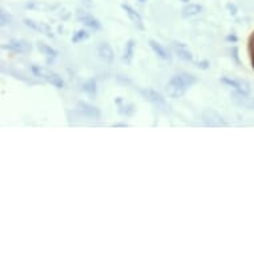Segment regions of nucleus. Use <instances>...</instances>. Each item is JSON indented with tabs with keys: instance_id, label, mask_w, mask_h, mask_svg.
Segmentation results:
<instances>
[{
	"instance_id": "obj_1",
	"label": "nucleus",
	"mask_w": 254,
	"mask_h": 254,
	"mask_svg": "<svg viewBox=\"0 0 254 254\" xmlns=\"http://www.w3.org/2000/svg\"><path fill=\"white\" fill-rule=\"evenodd\" d=\"M196 81V77L189 73H180V75L173 76L167 85L168 95L172 97H181L188 88L192 87Z\"/></svg>"
},
{
	"instance_id": "obj_2",
	"label": "nucleus",
	"mask_w": 254,
	"mask_h": 254,
	"mask_svg": "<svg viewBox=\"0 0 254 254\" xmlns=\"http://www.w3.org/2000/svg\"><path fill=\"white\" fill-rule=\"evenodd\" d=\"M32 72H34L35 76H38L40 79H44L46 81L51 83L56 88L64 87V81L62 80V77H60L58 73H55V72L50 71V69H47V68L34 65V67H32Z\"/></svg>"
},
{
	"instance_id": "obj_3",
	"label": "nucleus",
	"mask_w": 254,
	"mask_h": 254,
	"mask_svg": "<svg viewBox=\"0 0 254 254\" xmlns=\"http://www.w3.org/2000/svg\"><path fill=\"white\" fill-rule=\"evenodd\" d=\"M202 121L210 127H221V125L226 124L225 119L214 109H205L202 112Z\"/></svg>"
},
{
	"instance_id": "obj_4",
	"label": "nucleus",
	"mask_w": 254,
	"mask_h": 254,
	"mask_svg": "<svg viewBox=\"0 0 254 254\" xmlns=\"http://www.w3.org/2000/svg\"><path fill=\"white\" fill-rule=\"evenodd\" d=\"M141 95L145 97L146 100H149L150 103H153L154 105H157L160 108H167V101L163 97L161 93H158L157 91L154 89H150V88H146V89H141Z\"/></svg>"
},
{
	"instance_id": "obj_5",
	"label": "nucleus",
	"mask_w": 254,
	"mask_h": 254,
	"mask_svg": "<svg viewBox=\"0 0 254 254\" xmlns=\"http://www.w3.org/2000/svg\"><path fill=\"white\" fill-rule=\"evenodd\" d=\"M77 111L80 113H83V116L88 117V119H92V120H99L101 117L100 109L93 107V105L88 104V103H83V101H80L79 104H77Z\"/></svg>"
},
{
	"instance_id": "obj_6",
	"label": "nucleus",
	"mask_w": 254,
	"mask_h": 254,
	"mask_svg": "<svg viewBox=\"0 0 254 254\" xmlns=\"http://www.w3.org/2000/svg\"><path fill=\"white\" fill-rule=\"evenodd\" d=\"M24 23L25 25H28V27H31V28L35 29V31H38L40 34L46 35L48 38H52V36H54L52 29H51V27L47 24V23H42V21L39 23V21L31 20V19H24Z\"/></svg>"
},
{
	"instance_id": "obj_7",
	"label": "nucleus",
	"mask_w": 254,
	"mask_h": 254,
	"mask_svg": "<svg viewBox=\"0 0 254 254\" xmlns=\"http://www.w3.org/2000/svg\"><path fill=\"white\" fill-rule=\"evenodd\" d=\"M4 47L8 48V50L13 51V52H16V54H27V52L32 50V47H31V44L28 42H25V40H17V39L11 40L8 43V46Z\"/></svg>"
},
{
	"instance_id": "obj_8",
	"label": "nucleus",
	"mask_w": 254,
	"mask_h": 254,
	"mask_svg": "<svg viewBox=\"0 0 254 254\" xmlns=\"http://www.w3.org/2000/svg\"><path fill=\"white\" fill-rule=\"evenodd\" d=\"M234 103L242 108L246 109H254V97L248 96V93H242V92H236L233 95Z\"/></svg>"
},
{
	"instance_id": "obj_9",
	"label": "nucleus",
	"mask_w": 254,
	"mask_h": 254,
	"mask_svg": "<svg viewBox=\"0 0 254 254\" xmlns=\"http://www.w3.org/2000/svg\"><path fill=\"white\" fill-rule=\"evenodd\" d=\"M222 83L228 84L229 87L234 88L237 92H242V93H249L250 87L249 84L244 81V80H236V79H229V77H222L221 79Z\"/></svg>"
},
{
	"instance_id": "obj_10",
	"label": "nucleus",
	"mask_w": 254,
	"mask_h": 254,
	"mask_svg": "<svg viewBox=\"0 0 254 254\" xmlns=\"http://www.w3.org/2000/svg\"><path fill=\"white\" fill-rule=\"evenodd\" d=\"M123 7V9H124L125 12H127V15H128V17L130 19V21L133 23L137 28L140 29H144V24H142V19L141 16H140V13L136 11V9H133L130 5L128 4H123L121 5Z\"/></svg>"
},
{
	"instance_id": "obj_11",
	"label": "nucleus",
	"mask_w": 254,
	"mask_h": 254,
	"mask_svg": "<svg viewBox=\"0 0 254 254\" xmlns=\"http://www.w3.org/2000/svg\"><path fill=\"white\" fill-rule=\"evenodd\" d=\"M173 48H175L176 54L179 56L180 59H183L185 62H192L193 56L190 54V51L188 50V47L183 43H173Z\"/></svg>"
},
{
	"instance_id": "obj_12",
	"label": "nucleus",
	"mask_w": 254,
	"mask_h": 254,
	"mask_svg": "<svg viewBox=\"0 0 254 254\" xmlns=\"http://www.w3.org/2000/svg\"><path fill=\"white\" fill-rule=\"evenodd\" d=\"M149 46L150 48L153 50L154 54L157 55L158 58H161L163 60H171V55H169V52H168L160 43H157L156 40H149Z\"/></svg>"
},
{
	"instance_id": "obj_13",
	"label": "nucleus",
	"mask_w": 254,
	"mask_h": 254,
	"mask_svg": "<svg viewBox=\"0 0 254 254\" xmlns=\"http://www.w3.org/2000/svg\"><path fill=\"white\" fill-rule=\"evenodd\" d=\"M202 11V7L200 4H196V3H189L183 8L181 11V15L184 17H189V16H196L198 13Z\"/></svg>"
},
{
	"instance_id": "obj_14",
	"label": "nucleus",
	"mask_w": 254,
	"mask_h": 254,
	"mask_svg": "<svg viewBox=\"0 0 254 254\" xmlns=\"http://www.w3.org/2000/svg\"><path fill=\"white\" fill-rule=\"evenodd\" d=\"M79 19L83 21L84 24L88 25V27H91V28H93V29L101 28V25H100V23H99V20H96V19L92 16V15H89V13H81L79 11Z\"/></svg>"
},
{
	"instance_id": "obj_15",
	"label": "nucleus",
	"mask_w": 254,
	"mask_h": 254,
	"mask_svg": "<svg viewBox=\"0 0 254 254\" xmlns=\"http://www.w3.org/2000/svg\"><path fill=\"white\" fill-rule=\"evenodd\" d=\"M99 55H100L101 59H104L105 62L111 63L113 60V50L111 48L108 43H101L99 46Z\"/></svg>"
},
{
	"instance_id": "obj_16",
	"label": "nucleus",
	"mask_w": 254,
	"mask_h": 254,
	"mask_svg": "<svg viewBox=\"0 0 254 254\" xmlns=\"http://www.w3.org/2000/svg\"><path fill=\"white\" fill-rule=\"evenodd\" d=\"M134 46H136V43L134 40H128L127 43V46H125V50H124V60H127L128 63H130L132 58H133V52H134Z\"/></svg>"
},
{
	"instance_id": "obj_17",
	"label": "nucleus",
	"mask_w": 254,
	"mask_h": 254,
	"mask_svg": "<svg viewBox=\"0 0 254 254\" xmlns=\"http://www.w3.org/2000/svg\"><path fill=\"white\" fill-rule=\"evenodd\" d=\"M39 50L42 51L43 54L48 56V58H56L58 56V51L54 50L52 47H50L48 44H44V43H38Z\"/></svg>"
},
{
	"instance_id": "obj_18",
	"label": "nucleus",
	"mask_w": 254,
	"mask_h": 254,
	"mask_svg": "<svg viewBox=\"0 0 254 254\" xmlns=\"http://www.w3.org/2000/svg\"><path fill=\"white\" fill-rule=\"evenodd\" d=\"M119 112H120L121 115H125V116H130V115L134 112L133 104H127V103H125L124 105H120V107H119Z\"/></svg>"
},
{
	"instance_id": "obj_19",
	"label": "nucleus",
	"mask_w": 254,
	"mask_h": 254,
	"mask_svg": "<svg viewBox=\"0 0 254 254\" xmlns=\"http://www.w3.org/2000/svg\"><path fill=\"white\" fill-rule=\"evenodd\" d=\"M87 38H88L87 31H84V29H79V31H77V32H76V34L72 36V42L73 43L83 42V40H85Z\"/></svg>"
},
{
	"instance_id": "obj_20",
	"label": "nucleus",
	"mask_w": 254,
	"mask_h": 254,
	"mask_svg": "<svg viewBox=\"0 0 254 254\" xmlns=\"http://www.w3.org/2000/svg\"><path fill=\"white\" fill-rule=\"evenodd\" d=\"M83 89L88 93H91V95H95L96 93V83L93 81V80H89V81H85L83 84Z\"/></svg>"
},
{
	"instance_id": "obj_21",
	"label": "nucleus",
	"mask_w": 254,
	"mask_h": 254,
	"mask_svg": "<svg viewBox=\"0 0 254 254\" xmlns=\"http://www.w3.org/2000/svg\"><path fill=\"white\" fill-rule=\"evenodd\" d=\"M27 7L31 9H48L50 5L46 4V3H40V1H29Z\"/></svg>"
},
{
	"instance_id": "obj_22",
	"label": "nucleus",
	"mask_w": 254,
	"mask_h": 254,
	"mask_svg": "<svg viewBox=\"0 0 254 254\" xmlns=\"http://www.w3.org/2000/svg\"><path fill=\"white\" fill-rule=\"evenodd\" d=\"M1 24H9V16L7 17V13H5L4 9H1Z\"/></svg>"
},
{
	"instance_id": "obj_23",
	"label": "nucleus",
	"mask_w": 254,
	"mask_h": 254,
	"mask_svg": "<svg viewBox=\"0 0 254 254\" xmlns=\"http://www.w3.org/2000/svg\"><path fill=\"white\" fill-rule=\"evenodd\" d=\"M81 3H83L85 7H88V8H92V7H93V3H92V0H81Z\"/></svg>"
},
{
	"instance_id": "obj_24",
	"label": "nucleus",
	"mask_w": 254,
	"mask_h": 254,
	"mask_svg": "<svg viewBox=\"0 0 254 254\" xmlns=\"http://www.w3.org/2000/svg\"><path fill=\"white\" fill-rule=\"evenodd\" d=\"M198 67H201V68H208V63L206 62H204V63H198Z\"/></svg>"
},
{
	"instance_id": "obj_25",
	"label": "nucleus",
	"mask_w": 254,
	"mask_h": 254,
	"mask_svg": "<svg viewBox=\"0 0 254 254\" xmlns=\"http://www.w3.org/2000/svg\"><path fill=\"white\" fill-rule=\"evenodd\" d=\"M138 1H140V3H145V0H138Z\"/></svg>"
},
{
	"instance_id": "obj_26",
	"label": "nucleus",
	"mask_w": 254,
	"mask_h": 254,
	"mask_svg": "<svg viewBox=\"0 0 254 254\" xmlns=\"http://www.w3.org/2000/svg\"><path fill=\"white\" fill-rule=\"evenodd\" d=\"M183 1H187V3H188V1H189V0H183Z\"/></svg>"
}]
</instances>
